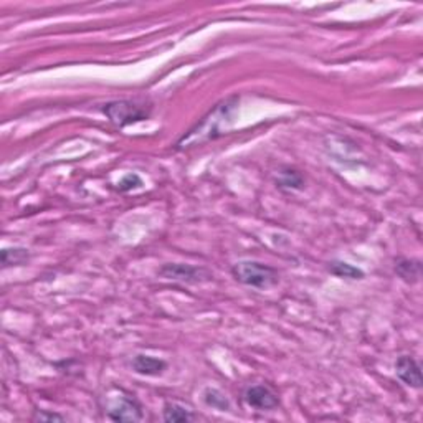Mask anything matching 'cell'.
<instances>
[{
  "label": "cell",
  "instance_id": "1",
  "mask_svg": "<svg viewBox=\"0 0 423 423\" xmlns=\"http://www.w3.org/2000/svg\"><path fill=\"white\" fill-rule=\"evenodd\" d=\"M237 106H239V96H232V98L223 99V101L215 104V108L207 112L199 123L193 126L187 134L177 141V149H187L195 144L207 143L210 139L220 138L225 134L228 124L233 121V112H235Z\"/></svg>",
  "mask_w": 423,
  "mask_h": 423
},
{
  "label": "cell",
  "instance_id": "2",
  "mask_svg": "<svg viewBox=\"0 0 423 423\" xmlns=\"http://www.w3.org/2000/svg\"><path fill=\"white\" fill-rule=\"evenodd\" d=\"M232 276L250 288L267 289L278 285L280 273L276 268L255 260H240L232 267Z\"/></svg>",
  "mask_w": 423,
  "mask_h": 423
},
{
  "label": "cell",
  "instance_id": "3",
  "mask_svg": "<svg viewBox=\"0 0 423 423\" xmlns=\"http://www.w3.org/2000/svg\"><path fill=\"white\" fill-rule=\"evenodd\" d=\"M103 114L114 124L116 128H126L131 124L146 121L151 116V106L139 103L136 99H116L103 104Z\"/></svg>",
  "mask_w": 423,
  "mask_h": 423
},
{
  "label": "cell",
  "instance_id": "4",
  "mask_svg": "<svg viewBox=\"0 0 423 423\" xmlns=\"http://www.w3.org/2000/svg\"><path fill=\"white\" fill-rule=\"evenodd\" d=\"M159 276L187 285L205 283V281L212 280V273L207 268L187 263H166L159 269Z\"/></svg>",
  "mask_w": 423,
  "mask_h": 423
},
{
  "label": "cell",
  "instance_id": "5",
  "mask_svg": "<svg viewBox=\"0 0 423 423\" xmlns=\"http://www.w3.org/2000/svg\"><path fill=\"white\" fill-rule=\"evenodd\" d=\"M108 418L112 422H141L144 418V407L132 394L121 390V396L108 410Z\"/></svg>",
  "mask_w": 423,
  "mask_h": 423
},
{
  "label": "cell",
  "instance_id": "6",
  "mask_svg": "<svg viewBox=\"0 0 423 423\" xmlns=\"http://www.w3.org/2000/svg\"><path fill=\"white\" fill-rule=\"evenodd\" d=\"M243 400L250 409L273 410L280 405V398L267 385H250L245 389Z\"/></svg>",
  "mask_w": 423,
  "mask_h": 423
},
{
  "label": "cell",
  "instance_id": "7",
  "mask_svg": "<svg viewBox=\"0 0 423 423\" xmlns=\"http://www.w3.org/2000/svg\"><path fill=\"white\" fill-rule=\"evenodd\" d=\"M396 376L400 378L407 387L422 389L423 378L418 362L412 356H400L396 361Z\"/></svg>",
  "mask_w": 423,
  "mask_h": 423
},
{
  "label": "cell",
  "instance_id": "8",
  "mask_svg": "<svg viewBox=\"0 0 423 423\" xmlns=\"http://www.w3.org/2000/svg\"><path fill=\"white\" fill-rule=\"evenodd\" d=\"M131 367L136 374H139V376L157 377V376H162L164 370L167 369V362L154 356L138 354V356L132 357Z\"/></svg>",
  "mask_w": 423,
  "mask_h": 423
},
{
  "label": "cell",
  "instance_id": "9",
  "mask_svg": "<svg viewBox=\"0 0 423 423\" xmlns=\"http://www.w3.org/2000/svg\"><path fill=\"white\" fill-rule=\"evenodd\" d=\"M396 273L407 283H417L422 276L420 260H410V258H398L396 261Z\"/></svg>",
  "mask_w": 423,
  "mask_h": 423
},
{
  "label": "cell",
  "instance_id": "10",
  "mask_svg": "<svg viewBox=\"0 0 423 423\" xmlns=\"http://www.w3.org/2000/svg\"><path fill=\"white\" fill-rule=\"evenodd\" d=\"M329 273L342 280H362L365 276V273L361 268L354 267V265L348 263V261L342 260H333L328 263Z\"/></svg>",
  "mask_w": 423,
  "mask_h": 423
},
{
  "label": "cell",
  "instance_id": "11",
  "mask_svg": "<svg viewBox=\"0 0 423 423\" xmlns=\"http://www.w3.org/2000/svg\"><path fill=\"white\" fill-rule=\"evenodd\" d=\"M162 417L166 422L179 423V422H192L195 420V415L192 413V410H189L187 407L176 404V402H166L162 410Z\"/></svg>",
  "mask_w": 423,
  "mask_h": 423
},
{
  "label": "cell",
  "instance_id": "12",
  "mask_svg": "<svg viewBox=\"0 0 423 423\" xmlns=\"http://www.w3.org/2000/svg\"><path fill=\"white\" fill-rule=\"evenodd\" d=\"M205 405L210 407V409L219 410V412H230L232 405L227 396L219 389H213V387H207L202 394Z\"/></svg>",
  "mask_w": 423,
  "mask_h": 423
},
{
  "label": "cell",
  "instance_id": "13",
  "mask_svg": "<svg viewBox=\"0 0 423 423\" xmlns=\"http://www.w3.org/2000/svg\"><path fill=\"white\" fill-rule=\"evenodd\" d=\"M30 260V252L23 247H12L2 250V267H22Z\"/></svg>",
  "mask_w": 423,
  "mask_h": 423
},
{
  "label": "cell",
  "instance_id": "14",
  "mask_svg": "<svg viewBox=\"0 0 423 423\" xmlns=\"http://www.w3.org/2000/svg\"><path fill=\"white\" fill-rule=\"evenodd\" d=\"M144 185L143 179L138 174H126L123 179L118 182V191L119 192H131L136 191V189H141Z\"/></svg>",
  "mask_w": 423,
  "mask_h": 423
},
{
  "label": "cell",
  "instance_id": "15",
  "mask_svg": "<svg viewBox=\"0 0 423 423\" xmlns=\"http://www.w3.org/2000/svg\"><path fill=\"white\" fill-rule=\"evenodd\" d=\"M280 184L281 187L286 185L288 189H301L303 187V177H301L300 172L288 169V171L283 172V179L280 180Z\"/></svg>",
  "mask_w": 423,
  "mask_h": 423
},
{
  "label": "cell",
  "instance_id": "16",
  "mask_svg": "<svg viewBox=\"0 0 423 423\" xmlns=\"http://www.w3.org/2000/svg\"><path fill=\"white\" fill-rule=\"evenodd\" d=\"M35 422H64L67 418L60 413H51L47 412V410H37L34 415Z\"/></svg>",
  "mask_w": 423,
  "mask_h": 423
}]
</instances>
